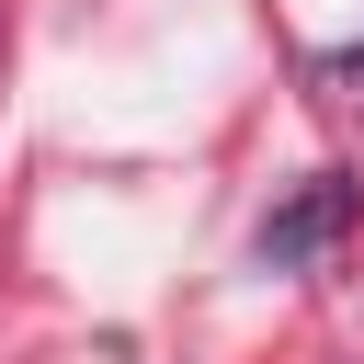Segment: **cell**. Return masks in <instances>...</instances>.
I'll use <instances>...</instances> for the list:
<instances>
[{
	"mask_svg": "<svg viewBox=\"0 0 364 364\" xmlns=\"http://www.w3.org/2000/svg\"><path fill=\"white\" fill-rule=\"evenodd\" d=\"M341 68H353V80H364V46H353V57H341Z\"/></svg>",
	"mask_w": 364,
	"mask_h": 364,
	"instance_id": "cell-2",
	"label": "cell"
},
{
	"mask_svg": "<svg viewBox=\"0 0 364 364\" xmlns=\"http://www.w3.org/2000/svg\"><path fill=\"white\" fill-rule=\"evenodd\" d=\"M341 216H353V193H341V182H318V193H296V205H284V216L262 228V262H273V273H284V262H307L318 239H341Z\"/></svg>",
	"mask_w": 364,
	"mask_h": 364,
	"instance_id": "cell-1",
	"label": "cell"
}]
</instances>
